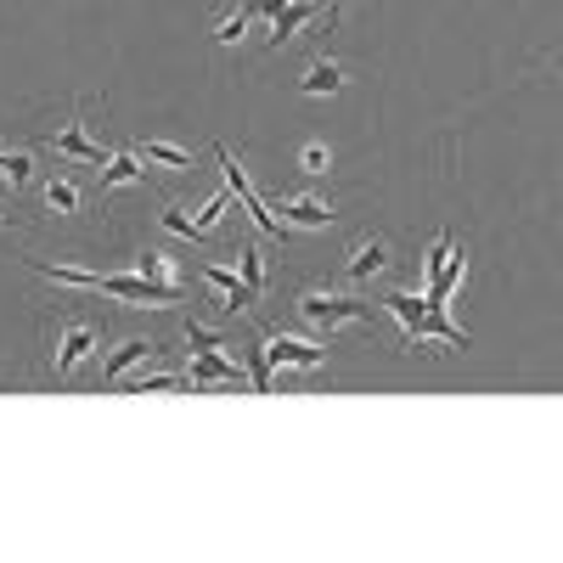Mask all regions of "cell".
<instances>
[{"mask_svg":"<svg viewBox=\"0 0 563 563\" xmlns=\"http://www.w3.org/2000/svg\"><path fill=\"white\" fill-rule=\"evenodd\" d=\"M350 7V0H333V12H327V23H339V12Z\"/></svg>","mask_w":563,"mask_h":563,"instance_id":"f1b7e54d","label":"cell"},{"mask_svg":"<svg viewBox=\"0 0 563 563\" xmlns=\"http://www.w3.org/2000/svg\"><path fill=\"white\" fill-rule=\"evenodd\" d=\"M45 209H52V214H74L79 209V186L68 175H57L52 186H45Z\"/></svg>","mask_w":563,"mask_h":563,"instance_id":"d6986e66","label":"cell"},{"mask_svg":"<svg viewBox=\"0 0 563 563\" xmlns=\"http://www.w3.org/2000/svg\"><path fill=\"white\" fill-rule=\"evenodd\" d=\"M384 305L400 316V327L411 333V350H467V333L445 321V310H440V305L417 299V294H389Z\"/></svg>","mask_w":563,"mask_h":563,"instance_id":"6da1fadb","label":"cell"},{"mask_svg":"<svg viewBox=\"0 0 563 563\" xmlns=\"http://www.w3.org/2000/svg\"><path fill=\"white\" fill-rule=\"evenodd\" d=\"M389 271V238H378V231H366V238H355L350 260H344V276L350 282H372Z\"/></svg>","mask_w":563,"mask_h":563,"instance_id":"ba28073f","label":"cell"},{"mask_svg":"<svg viewBox=\"0 0 563 563\" xmlns=\"http://www.w3.org/2000/svg\"><path fill=\"white\" fill-rule=\"evenodd\" d=\"M214 158H220V169H225V192L243 203V214H249V220H254L260 231H271V238H288L294 225H288V220H276V214L265 209V198L254 192V186H249V175H243V158L231 153V147H214Z\"/></svg>","mask_w":563,"mask_h":563,"instance_id":"3957f363","label":"cell"},{"mask_svg":"<svg viewBox=\"0 0 563 563\" xmlns=\"http://www.w3.org/2000/svg\"><path fill=\"white\" fill-rule=\"evenodd\" d=\"M451 254H456V238H451V231H445V238H434V249H429V260H422V276H440Z\"/></svg>","mask_w":563,"mask_h":563,"instance_id":"603a6c76","label":"cell"},{"mask_svg":"<svg viewBox=\"0 0 563 563\" xmlns=\"http://www.w3.org/2000/svg\"><path fill=\"white\" fill-rule=\"evenodd\" d=\"M0 175H7V180H29V153H0Z\"/></svg>","mask_w":563,"mask_h":563,"instance_id":"4316f807","label":"cell"},{"mask_svg":"<svg viewBox=\"0 0 563 563\" xmlns=\"http://www.w3.org/2000/svg\"><path fill=\"white\" fill-rule=\"evenodd\" d=\"M90 294H113V299H124V305H135V310H164V305H180L186 294H180V282H153V276H113V271H97V288Z\"/></svg>","mask_w":563,"mask_h":563,"instance_id":"7a4b0ae2","label":"cell"},{"mask_svg":"<svg viewBox=\"0 0 563 563\" xmlns=\"http://www.w3.org/2000/svg\"><path fill=\"white\" fill-rule=\"evenodd\" d=\"M299 316L316 327V333H344V327H366L372 321V305L339 299V294H305L299 299Z\"/></svg>","mask_w":563,"mask_h":563,"instance_id":"277c9868","label":"cell"},{"mask_svg":"<svg viewBox=\"0 0 563 563\" xmlns=\"http://www.w3.org/2000/svg\"><path fill=\"white\" fill-rule=\"evenodd\" d=\"M260 344H265L271 366H294V372H321L327 366V350H316L305 339H288V333H265Z\"/></svg>","mask_w":563,"mask_h":563,"instance_id":"8992f818","label":"cell"},{"mask_svg":"<svg viewBox=\"0 0 563 563\" xmlns=\"http://www.w3.org/2000/svg\"><path fill=\"white\" fill-rule=\"evenodd\" d=\"M0 225H7V220H0Z\"/></svg>","mask_w":563,"mask_h":563,"instance_id":"f546056e","label":"cell"},{"mask_svg":"<svg viewBox=\"0 0 563 563\" xmlns=\"http://www.w3.org/2000/svg\"><path fill=\"white\" fill-rule=\"evenodd\" d=\"M102 344V327L90 321V316H74L57 327V344H52V366H57V378H74V372L90 361V350Z\"/></svg>","mask_w":563,"mask_h":563,"instance_id":"5b68a950","label":"cell"},{"mask_svg":"<svg viewBox=\"0 0 563 563\" xmlns=\"http://www.w3.org/2000/svg\"><path fill=\"white\" fill-rule=\"evenodd\" d=\"M130 395H169V389H180V378H169V372H158V378H135V384H124Z\"/></svg>","mask_w":563,"mask_h":563,"instance_id":"cb8c5ba5","label":"cell"},{"mask_svg":"<svg viewBox=\"0 0 563 563\" xmlns=\"http://www.w3.org/2000/svg\"><path fill=\"white\" fill-rule=\"evenodd\" d=\"M141 175V153H119V158H108V169H102V192H113V186H135Z\"/></svg>","mask_w":563,"mask_h":563,"instance_id":"e0dca14e","label":"cell"},{"mask_svg":"<svg viewBox=\"0 0 563 563\" xmlns=\"http://www.w3.org/2000/svg\"><path fill=\"white\" fill-rule=\"evenodd\" d=\"M299 90H305V97H333V90H344V63H333V57H316V63L305 68Z\"/></svg>","mask_w":563,"mask_h":563,"instance_id":"4fadbf2b","label":"cell"},{"mask_svg":"<svg viewBox=\"0 0 563 563\" xmlns=\"http://www.w3.org/2000/svg\"><path fill=\"white\" fill-rule=\"evenodd\" d=\"M310 18H316L310 0H288V7H282V18H271V52H282V45H288V40H294Z\"/></svg>","mask_w":563,"mask_h":563,"instance_id":"5bb4252c","label":"cell"},{"mask_svg":"<svg viewBox=\"0 0 563 563\" xmlns=\"http://www.w3.org/2000/svg\"><path fill=\"white\" fill-rule=\"evenodd\" d=\"M214 384H243V366L220 350H192V389H214Z\"/></svg>","mask_w":563,"mask_h":563,"instance_id":"8fae6325","label":"cell"},{"mask_svg":"<svg viewBox=\"0 0 563 563\" xmlns=\"http://www.w3.org/2000/svg\"><path fill=\"white\" fill-rule=\"evenodd\" d=\"M186 344H192V350H225L214 333H209V327L203 321H186Z\"/></svg>","mask_w":563,"mask_h":563,"instance_id":"484cf974","label":"cell"},{"mask_svg":"<svg viewBox=\"0 0 563 563\" xmlns=\"http://www.w3.org/2000/svg\"><path fill=\"white\" fill-rule=\"evenodd\" d=\"M238 276L249 282L254 294H265V254H260V243H243L238 249Z\"/></svg>","mask_w":563,"mask_h":563,"instance_id":"ac0fdd59","label":"cell"},{"mask_svg":"<svg viewBox=\"0 0 563 563\" xmlns=\"http://www.w3.org/2000/svg\"><path fill=\"white\" fill-rule=\"evenodd\" d=\"M288 225H299V231H321V225H333L339 214H333V203H321V198H288Z\"/></svg>","mask_w":563,"mask_h":563,"instance_id":"9a60e30c","label":"cell"},{"mask_svg":"<svg viewBox=\"0 0 563 563\" xmlns=\"http://www.w3.org/2000/svg\"><path fill=\"white\" fill-rule=\"evenodd\" d=\"M141 158H147V164H158V169H192V147H175V141H141V147H135Z\"/></svg>","mask_w":563,"mask_h":563,"instance_id":"2e32d148","label":"cell"},{"mask_svg":"<svg viewBox=\"0 0 563 563\" xmlns=\"http://www.w3.org/2000/svg\"><path fill=\"white\" fill-rule=\"evenodd\" d=\"M135 271L141 276H153V282H175V265H169V254H158V249H147L135 260Z\"/></svg>","mask_w":563,"mask_h":563,"instance_id":"44dd1931","label":"cell"},{"mask_svg":"<svg viewBox=\"0 0 563 563\" xmlns=\"http://www.w3.org/2000/svg\"><path fill=\"white\" fill-rule=\"evenodd\" d=\"M52 153H57V158H74V164H97V169H108V153H102V141H90L79 119H68V124H63V130L52 135Z\"/></svg>","mask_w":563,"mask_h":563,"instance_id":"9c48e42d","label":"cell"},{"mask_svg":"<svg viewBox=\"0 0 563 563\" xmlns=\"http://www.w3.org/2000/svg\"><path fill=\"white\" fill-rule=\"evenodd\" d=\"M158 355V344L153 339H124L108 361H102V384H124V372L130 366H141V361H153Z\"/></svg>","mask_w":563,"mask_h":563,"instance_id":"7c38bea8","label":"cell"},{"mask_svg":"<svg viewBox=\"0 0 563 563\" xmlns=\"http://www.w3.org/2000/svg\"><path fill=\"white\" fill-rule=\"evenodd\" d=\"M327 164H333V153H327V147H316V141H310V147L299 153V169H305V175H327Z\"/></svg>","mask_w":563,"mask_h":563,"instance_id":"d4e9b609","label":"cell"},{"mask_svg":"<svg viewBox=\"0 0 563 563\" xmlns=\"http://www.w3.org/2000/svg\"><path fill=\"white\" fill-rule=\"evenodd\" d=\"M282 7H288V0H243L249 18H282Z\"/></svg>","mask_w":563,"mask_h":563,"instance_id":"83f0119b","label":"cell"},{"mask_svg":"<svg viewBox=\"0 0 563 563\" xmlns=\"http://www.w3.org/2000/svg\"><path fill=\"white\" fill-rule=\"evenodd\" d=\"M249 384H254L260 395H271V355H265V344L249 350Z\"/></svg>","mask_w":563,"mask_h":563,"instance_id":"7402d4cb","label":"cell"},{"mask_svg":"<svg viewBox=\"0 0 563 563\" xmlns=\"http://www.w3.org/2000/svg\"><path fill=\"white\" fill-rule=\"evenodd\" d=\"M198 282H209V288L220 294V310H225V316H243V310L260 299L249 282H243L238 271H225V265H198Z\"/></svg>","mask_w":563,"mask_h":563,"instance_id":"52a82bcc","label":"cell"},{"mask_svg":"<svg viewBox=\"0 0 563 563\" xmlns=\"http://www.w3.org/2000/svg\"><path fill=\"white\" fill-rule=\"evenodd\" d=\"M249 23H254V18H249V12L238 7V12H231V18H220V23H214V40H220V45H243Z\"/></svg>","mask_w":563,"mask_h":563,"instance_id":"ffe728a7","label":"cell"},{"mask_svg":"<svg viewBox=\"0 0 563 563\" xmlns=\"http://www.w3.org/2000/svg\"><path fill=\"white\" fill-rule=\"evenodd\" d=\"M225 203H231V192H225V198H209L198 214H186V209H164V225H169V231H180V238H198V243H203L209 231L225 220Z\"/></svg>","mask_w":563,"mask_h":563,"instance_id":"30bf717a","label":"cell"}]
</instances>
